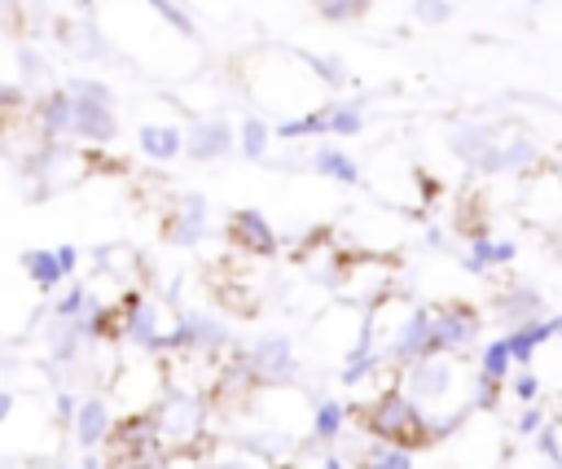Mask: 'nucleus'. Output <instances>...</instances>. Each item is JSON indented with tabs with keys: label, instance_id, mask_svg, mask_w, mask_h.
Listing matches in <instances>:
<instances>
[{
	"label": "nucleus",
	"instance_id": "1",
	"mask_svg": "<svg viewBox=\"0 0 562 469\" xmlns=\"http://www.w3.org/2000/svg\"><path fill=\"white\" fill-rule=\"evenodd\" d=\"M347 416H356V421L364 425V434H369L373 443H386V447L417 451V447H430V443H435V425H430V416H426L400 386L378 390L369 403L351 408Z\"/></svg>",
	"mask_w": 562,
	"mask_h": 469
},
{
	"label": "nucleus",
	"instance_id": "2",
	"mask_svg": "<svg viewBox=\"0 0 562 469\" xmlns=\"http://www.w3.org/2000/svg\"><path fill=\"white\" fill-rule=\"evenodd\" d=\"M162 447H193L202 434H206V416H211V403H206V390H193V386H162V394L145 408Z\"/></svg>",
	"mask_w": 562,
	"mask_h": 469
},
{
	"label": "nucleus",
	"instance_id": "3",
	"mask_svg": "<svg viewBox=\"0 0 562 469\" xmlns=\"http://www.w3.org/2000/svg\"><path fill=\"white\" fill-rule=\"evenodd\" d=\"M400 390H404L426 416H435V408L448 403L452 390H457V364H452V355H426V359L408 364Z\"/></svg>",
	"mask_w": 562,
	"mask_h": 469
},
{
	"label": "nucleus",
	"instance_id": "4",
	"mask_svg": "<svg viewBox=\"0 0 562 469\" xmlns=\"http://www.w3.org/2000/svg\"><path fill=\"white\" fill-rule=\"evenodd\" d=\"M483 316L470 302H439L430 307V351L435 355H461L479 342Z\"/></svg>",
	"mask_w": 562,
	"mask_h": 469
},
{
	"label": "nucleus",
	"instance_id": "5",
	"mask_svg": "<svg viewBox=\"0 0 562 469\" xmlns=\"http://www.w3.org/2000/svg\"><path fill=\"white\" fill-rule=\"evenodd\" d=\"M241 355H246V364H250V373H255V381L263 390H281V386H290L299 377V355H294L290 333H263Z\"/></svg>",
	"mask_w": 562,
	"mask_h": 469
},
{
	"label": "nucleus",
	"instance_id": "6",
	"mask_svg": "<svg viewBox=\"0 0 562 469\" xmlns=\"http://www.w3.org/2000/svg\"><path fill=\"white\" fill-rule=\"evenodd\" d=\"M119 302H123V333L119 338L158 359L162 355V311H158V302L136 294V289H127Z\"/></svg>",
	"mask_w": 562,
	"mask_h": 469
},
{
	"label": "nucleus",
	"instance_id": "7",
	"mask_svg": "<svg viewBox=\"0 0 562 469\" xmlns=\"http://www.w3.org/2000/svg\"><path fill=\"white\" fill-rule=\"evenodd\" d=\"M206 228H211V202L202 193H180L176 210L162 224V241L176 250H193L206 237Z\"/></svg>",
	"mask_w": 562,
	"mask_h": 469
},
{
	"label": "nucleus",
	"instance_id": "8",
	"mask_svg": "<svg viewBox=\"0 0 562 469\" xmlns=\"http://www.w3.org/2000/svg\"><path fill=\"white\" fill-rule=\"evenodd\" d=\"M224 237H228L233 250H241V254H250V259H272V254H277V228H272L268 215L255 210V206L233 210Z\"/></svg>",
	"mask_w": 562,
	"mask_h": 469
},
{
	"label": "nucleus",
	"instance_id": "9",
	"mask_svg": "<svg viewBox=\"0 0 562 469\" xmlns=\"http://www.w3.org/2000/svg\"><path fill=\"white\" fill-rule=\"evenodd\" d=\"M492 311H496L501 320H509L514 329H522V324L549 320V298H544L531 281H509V285H501V294L492 298Z\"/></svg>",
	"mask_w": 562,
	"mask_h": 469
},
{
	"label": "nucleus",
	"instance_id": "10",
	"mask_svg": "<svg viewBox=\"0 0 562 469\" xmlns=\"http://www.w3.org/2000/svg\"><path fill=\"white\" fill-rule=\"evenodd\" d=\"M70 136H75V140H83V145H110V140L119 136L114 105L70 96Z\"/></svg>",
	"mask_w": 562,
	"mask_h": 469
},
{
	"label": "nucleus",
	"instance_id": "11",
	"mask_svg": "<svg viewBox=\"0 0 562 469\" xmlns=\"http://www.w3.org/2000/svg\"><path fill=\"white\" fill-rule=\"evenodd\" d=\"M237 149V131L228 127V118H193V127L184 131V153L193 162H220Z\"/></svg>",
	"mask_w": 562,
	"mask_h": 469
},
{
	"label": "nucleus",
	"instance_id": "12",
	"mask_svg": "<svg viewBox=\"0 0 562 469\" xmlns=\"http://www.w3.org/2000/svg\"><path fill=\"white\" fill-rule=\"evenodd\" d=\"M531 167H540V149H536V140H527V136H518V140H496L487 153H483V162L474 167V175H527Z\"/></svg>",
	"mask_w": 562,
	"mask_h": 469
},
{
	"label": "nucleus",
	"instance_id": "13",
	"mask_svg": "<svg viewBox=\"0 0 562 469\" xmlns=\"http://www.w3.org/2000/svg\"><path fill=\"white\" fill-rule=\"evenodd\" d=\"M114 416H110V403L101 394H83L79 408H75V421H70V438L83 447V451H97L110 434Z\"/></svg>",
	"mask_w": 562,
	"mask_h": 469
},
{
	"label": "nucleus",
	"instance_id": "14",
	"mask_svg": "<svg viewBox=\"0 0 562 469\" xmlns=\"http://www.w3.org/2000/svg\"><path fill=\"white\" fill-rule=\"evenodd\" d=\"M31 118H35V131L44 136V140H61V136H70V96H66V88H44L40 92V101L26 110Z\"/></svg>",
	"mask_w": 562,
	"mask_h": 469
},
{
	"label": "nucleus",
	"instance_id": "15",
	"mask_svg": "<svg viewBox=\"0 0 562 469\" xmlns=\"http://www.w3.org/2000/svg\"><path fill=\"white\" fill-rule=\"evenodd\" d=\"M518 259V245L514 241H505V237H474L470 241V250L461 254V267L465 272H474V276H492L496 267H505V263H514Z\"/></svg>",
	"mask_w": 562,
	"mask_h": 469
},
{
	"label": "nucleus",
	"instance_id": "16",
	"mask_svg": "<svg viewBox=\"0 0 562 469\" xmlns=\"http://www.w3.org/2000/svg\"><path fill=\"white\" fill-rule=\"evenodd\" d=\"M496 145V136H492V127L487 123H457L452 131H448V149H452V158H461L470 171L483 162V153Z\"/></svg>",
	"mask_w": 562,
	"mask_h": 469
},
{
	"label": "nucleus",
	"instance_id": "17",
	"mask_svg": "<svg viewBox=\"0 0 562 469\" xmlns=\"http://www.w3.org/2000/svg\"><path fill=\"white\" fill-rule=\"evenodd\" d=\"M136 145H140L145 158H154V162H171V158L184 153V131H180L176 123H145V127L136 131Z\"/></svg>",
	"mask_w": 562,
	"mask_h": 469
},
{
	"label": "nucleus",
	"instance_id": "18",
	"mask_svg": "<svg viewBox=\"0 0 562 469\" xmlns=\"http://www.w3.org/2000/svg\"><path fill=\"white\" fill-rule=\"evenodd\" d=\"M307 167L321 175V180H334V184H360V162L351 153H342L338 145H316Z\"/></svg>",
	"mask_w": 562,
	"mask_h": 469
},
{
	"label": "nucleus",
	"instance_id": "19",
	"mask_svg": "<svg viewBox=\"0 0 562 469\" xmlns=\"http://www.w3.org/2000/svg\"><path fill=\"white\" fill-rule=\"evenodd\" d=\"M553 338V320H536V324H522V329H509L505 333V351H509V364H531L536 351Z\"/></svg>",
	"mask_w": 562,
	"mask_h": 469
},
{
	"label": "nucleus",
	"instance_id": "20",
	"mask_svg": "<svg viewBox=\"0 0 562 469\" xmlns=\"http://www.w3.org/2000/svg\"><path fill=\"white\" fill-rule=\"evenodd\" d=\"M342 430H347V403L342 399H316V408L307 412V434L316 443H334V438H342Z\"/></svg>",
	"mask_w": 562,
	"mask_h": 469
},
{
	"label": "nucleus",
	"instance_id": "21",
	"mask_svg": "<svg viewBox=\"0 0 562 469\" xmlns=\"http://www.w3.org/2000/svg\"><path fill=\"white\" fill-rule=\"evenodd\" d=\"M272 136H281V140H307V136H329V105H316V110H303V114L277 118Z\"/></svg>",
	"mask_w": 562,
	"mask_h": 469
},
{
	"label": "nucleus",
	"instance_id": "22",
	"mask_svg": "<svg viewBox=\"0 0 562 469\" xmlns=\"http://www.w3.org/2000/svg\"><path fill=\"white\" fill-rule=\"evenodd\" d=\"M22 272H26V281L40 289V294H53L57 285H66V276H61V267H57V259H53V250H22Z\"/></svg>",
	"mask_w": 562,
	"mask_h": 469
},
{
	"label": "nucleus",
	"instance_id": "23",
	"mask_svg": "<svg viewBox=\"0 0 562 469\" xmlns=\"http://www.w3.org/2000/svg\"><path fill=\"white\" fill-rule=\"evenodd\" d=\"M61 35H66V48L75 53V57H88V61H105L114 48H110V39L92 26V22H75V26H61Z\"/></svg>",
	"mask_w": 562,
	"mask_h": 469
},
{
	"label": "nucleus",
	"instance_id": "24",
	"mask_svg": "<svg viewBox=\"0 0 562 469\" xmlns=\"http://www.w3.org/2000/svg\"><path fill=\"white\" fill-rule=\"evenodd\" d=\"M83 351V333L75 320H53L48 324V359L53 364H75Z\"/></svg>",
	"mask_w": 562,
	"mask_h": 469
},
{
	"label": "nucleus",
	"instance_id": "25",
	"mask_svg": "<svg viewBox=\"0 0 562 469\" xmlns=\"http://www.w3.org/2000/svg\"><path fill=\"white\" fill-rule=\"evenodd\" d=\"M307 70H312V79H321L325 88H347L351 83V70H347V61L342 57H329V53H307V48H299L294 53Z\"/></svg>",
	"mask_w": 562,
	"mask_h": 469
},
{
	"label": "nucleus",
	"instance_id": "26",
	"mask_svg": "<svg viewBox=\"0 0 562 469\" xmlns=\"http://www.w3.org/2000/svg\"><path fill=\"white\" fill-rule=\"evenodd\" d=\"M13 61H18V75H22V88H48L53 66H48V57L35 44H18L13 48Z\"/></svg>",
	"mask_w": 562,
	"mask_h": 469
},
{
	"label": "nucleus",
	"instance_id": "27",
	"mask_svg": "<svg viewBox=\"0 0 562 469\" xmlns=\"http://www.w3.org/2000/svg\"><path fill=\"white\" fill-rule=\"evenodd\" d=\"M268 145H272V127H268L259 114H246L241 127H237V149H241L250 162H263V158H268Z\"/></svg>",
	"mask_w": 562,
	"mask_h": 469
},
{
	"label": "nucleus",
	"instance_id": "28",
	"mask_svg": "<svg viewBox=\"0 0 562 469\" xmlns=\"http://www.w3.org/2000/svg\"><path fill=\"white\" fill-rule=\"evenodd\" d=\"M364 105H369V96L329 101V136H356L364 127Z\"/></svg>",
	"mask_w": 562,
	"mask_h": 469
},
{
	"label": "nucleus",
	"instance_id": "29",
	"mask_svg": "<svg viewBox=\"0 0 562 469\" xmlns=\"http://www.w3.org/2000/svg\"><path fill=\"white\" fill-rule=\"evenodd\" d=\"M356 469H413V451L386 447V443H373V438H369V447L360 451Z\"/></svg>",
	"mask_w": 562,
	"mask_h": 469
},
{
	"label": "nucleus",
	"instance_id": "30",
	"mask_svg": "<svg viewBox=\"0 0 562 469\" xmlns=\"http://www.w3.org/2000/svg\"><path fill=\"white\" fill-rule=\"evenodd\" d=\"M145 4H149V9H154V13H158V18H162L180 39H198V22L189 18V9H184V4H176V0H145Z\"/></svg>",
	"mask_w": 562,
	"mask_h": 469
},
{
	"label": "nucleus",
	"instance_id": "31",
	"mask_svg": "<svg viewBox=\"0 0 562 469\" xmlns=\"http://www.w3.org/2000/svg\"><path fill=\"white\" fill-rule=\"evenodd\" d=\"M312 9H316V18H325L334 26H347V22L369 13V0H312Z\"/></svg>",
	"mask_w": 562,
	"mask_h": 469
},
{
	"label": "nucleus",
	"instance_id": "32",
	"mask_svg": "<svg viewBox=\"0 0 562 469\" xmlns=\"http://www.w3.org/2000/svg\"><path fill=\"white\" fill-rule=\"evenodd\" d=\"M479 373L492 377V381H505V377H509V351H505V338H496V342H487V346L479 351Z\"/></svg>",
	"mask_w": 562,
	"mask_h": 469
},
{
	"label": "nucleus",
	"instance_id": "33",
	"mask_svg": "<svg viewBox=\"0 0 562 469\" xmlns=\"http://www.w3.org/2000/svg\"><path fill=\"white\" fill-rule=\"evenodd\" d=\"M83 302H88V285H66V289L53 298V320H79Z\"/></svg>",
	"mask_w": 562,
	"mask_h": 469
},
{
	"label": "nucleus",
	"instance_id": "34",
	"mask_svg": "<svg viewBox=\"0 0 562 469\" xmlns=\"http://www.w3.org/2000/svg\"><path fill=\"white\" fill-rule=\"evenodd\" d=\"M66 96H83V101H105V105H114V92H110L101 79H88V75L66 79Z\"/></svg>",
	"mask_w": 562,
	"mask_h": 469
},
{
	"label": "nucleus",
	"instance_id": "35",
	"mask_svg": "<svg viewBox=\"0 0 562 469\" xmlns=\"http://www.w3.org/2000/svg\"><path fill=\"white\" fill-rule=\"evenodd\" d=\"M452 0H413V18L422 22V26H443L448 18H452Z\"/></svg>",
	"mask_w": 562,
	"mask_h": 469
},
{
	"label": "nucleus",
	"instance_id": "36",
	"mask_svg": "<svg viewBox=\"0 0 562 469\" xmlns=\"http://www.w3.org/2000/svg\"><path fill=\"white\" fill-rule=\"evenodd\" d=\"M26 110H31L26 88H22V83H4V79H0V118H22Z\"/></svg>",
	"mask_w": 562,
	"mask_h": 469
},
{
	"label": "nucleus",
	"instance_id": "37",
	"mask_svg": "<svg viewBox=\"0 0 562 469\" xmlns=\"http://www.w3.org/2000/svg\"><path fill=\"white\" fill-rule=\"evenodd\" d=\"M501 390H505V381H492V377H483V373H479V381H474V394H470V408H479V412H496V403H501Z\"/></svg>",
	"mask_w": 562,
	"mask_h": 469
},
{
	"label": "nucleus",
	"instance_id": "38",
	"mask_svg": "<svg viewBox=\"0 0 562 469\" xmlns=\"http://www.w3.org/2000/svg\"><path fill=\"white\" fill-rule=\"evenodd\" d=\"M198 469H263L255 456H246V451H224V456H211V460H198Z\"/></svg>",
	"mask_w": 562,
	"mask_h": 469
},
{
	"label": "nucleus",
	"instance_id": "39",
	"mask_svg": "<svg viewBox=\"0 0 562 469\" xmlns=\"http://www.w3.org/2000/svg\"><path fill=\"white\" fill-rule=\"evenodd\" d=\"M509 394H514L522 408H527V403H536V399H540V377H536L531 368H522V373L509 381Z\"/></svg>",
	"mask_w": 562,
	"mask_h": 469
},
{
	"label": "nucleus",
	"instance_id": "40",
	"mask_svg": "<svg viewBox=\"0 0 562 469\" xmlns=\"http://www.w3.org/2000/svg\"><path fill=\"white\" fill-rule=\"evenodd\" d=\"M75 408H79V394H70V390H57V394H53V416H57V425H66V430H70Z\"/></svg>",
	"mask_w": 562,
	"mask_h": 469
},
{
	"label": "nucleus",
	"instance_id": "41",
	"mask_svg": "<svg viewBox=\"0 0 562 469\" xmlns=\"http://www.w3.org/2000/svg\"><path fill=\"white\" fill-rule=\"evenodd\" d=\"M540 425H544V408H540V403H527V408L518 412V421H514V434L527 438V434H536Z\"/></svg>",
	"mask_w": 562,
	"mask_h": 469
},
{
	"label": "nucleus",
	"instance_id": "42",
	"mask_svg": "<svg viewBox=\"0 0 562 469\" xmlns=\"http://www.w3.org/2000/svg\"><path fill=\"white\" fill-rule=\"evenodd\" d=\"M53 259H57L61 276H75V272H79V245H70V241H66V245H57V250H53Z\"/></svg>",
	"mask_w": 562,
	"mask_h": 469
},
{
	"label": "nucleus",
	"instance_id": "43",
	"mask_svg": "<svg viewBox=\"0 0 562 469\" xmlns=\"http://www.w3.org/2000/svg\"><path fill=\"white\" fill-rule=\"evenodd\" d=\"M13 408H18V399H13V390H0V425L13 416Z\"/></svg>",
	"mask_w": 562,
	"mask_h": 469
},
{
	"label": "nucleus",
	"instance_id": "44",
	"mask_svg": "<svg viewBox=\"0 0 562 469\" xmlns=\"http://www.w3.org/2000/svg\"><path fill=\"white\" fill-rule=\"evenodd\" d=\"M426 245H430V250H439V245H443V232H439V228H430V232H426Z\"/></svg>",
	"mask_w": 562,
	"mask_h": 469
},
{
	"label": "nucleus",
	"instance_id": "45",
	"mask_svg": "<svg viewBox=\"0 0 562 469\" xmlns=\"http://www.w3.org/2000/svg\"><path fill=\"white\" fill-rule=\"evenodd\" d=\"M321 469H347V465H342V456H325V465H321Z\"/></svg>",
	"mask_w": 562,
	"mask_h": 469
},
{
	"label": "nucleus",
	"instance_id": "46",
	"mask_svg": "<svg viewBox=\"0 0 562 469\" xmlns=\"http://www.w3.org/2000/svg\"><path fill=\"white\" fill-rule=\"evenodd\" d=\"M553 320V338H562V316H549Z\"/></svg>",
	"mask_w": 562,
	"mask_h": 469
},
{
	"label": "nucleus",
	"instance_id": "47",
	"mask_svg": "<svg viewBox=\"0 0 562 469\" xmlns=\"http://www.w3.org/2000/svg\"><path fill=\"white\" fill-rule=\"evenodd\" d=\"M558 180H562V162H558Z\"/></svg>",
	"mask_w": 562,
	"mask_h": 469
}]
</instances>
